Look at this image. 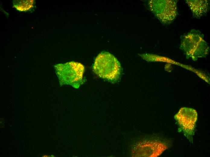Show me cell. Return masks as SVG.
Returning <instances> with one entry per match:
<instances>
[{
	"label": "cell",
	"instance_id": "6",
	"mask_svg": "<svg viewBox=\"0 0 210 157\" xmlns=\"http://www.w3.org/2000/svg\"><path fill=\"white\" fill-rule=\"evenodd\" d=\"M150 4L151 11L164 24L171 23L177 16V9L176 1H153Z\"/></svg>",
	"mask_w": 210,
	"mask_h": 157
},
{
	"label": "cell",
	"instance_id": "4",
	"mask_svg": "<svg viewBox=\"0 0 210 157\" xmlns=\"http://www.w3.org/2000/svg\"><path fill=\"white\" fill-rule=\"evenodd\" d=\"M167 141L158 139H150L138 141L132 147L133 157H158L168 148Z\"/></svg>",
	"mask_w": 210,
	"mask_h": 157
},
{
	"label": "cell",
	"instance_id": "5",
	"mask_svg": "<svg viewBox=\"0 0 210 157\" xmlns=\"http://www.w3.org/2000/svg\"><path fill=\"white\" fill-rule=\"evenodd\" d=\"M174 119L184 136L192 143L198 114L196 111L191 108H181L175 115Z\"/></svg>",
	"mask_w": 210,
	"mask_h": 157
},
{
	"label": "cell",
	"instance_id": "2",
	"mask_svg": "<svg viewBox=\"0 0 210 157\" xmlns=\"http://www.w3.org/2000/svg\"><path fill=\"white\" fill-rule=\"evenodd\" d=\"M203 36L199 31L195 29L181 36L180 48L186 58L195 61L207 56L209 48L203 39Z\"/></svg>",
	"mask_w": 210,
	"mask_h": 157
},
{
	"label": "cell",
	"instance_id": "1",
	"mask_svg": "<svg viewBox=\"0 0 210 157\" xmlns=\"http://www.w3.org/2000/svg\"><path fill=\"white\" fill-rule=\"evenodd\" d=\"M93 69L98 76L112 83L116 82L121 76L119 62L113 55L107 52H103L98 55Z\"/></svg>",
	"mask_w": 210,
	"mask_h": 157
},
{
	"label": "cell",
	"instance_id": "7",
	"mask_svg": "<svg viewBox=\"0 0 210 157\" xmlns=\"http://www.w3.org/2000/svg\"><path fill=\"white\" fill-rule=\"evenodd\" d=\"M189 6L192 12L193 16L199 18L204 15L208 11V2L205 0L186 1Z\"/></svg>",
	"mask_w": 210,
	"mask_h": 157
},
{
	"label": "cell",
	"instance_id": "3",
	"mask_svg": "<svg viewBox=\"0 0 210 157\" xmlns=\"http://www.w3.org/2000/svg\"><path fill=\"white\" fill-rule=\"evenodd\" d=\"M54 68L60 85H69L78 89L83 84L84 67L81 63L71 61L56 64Z\"/></svg>",
	"mask_w": 210,
	"mask_h": 157
},
{
	"label": "cell",
	"instance_id": "8",
	"mask_svg": "<svg viewBox=\"0 0 210 157\" xmlns=\"http://www.w3.org/2000/svg\"><path fill=\"white\" fill-rule=\"evenodd\" d=\"M34 0H14L12 7L18 11L32 12L34 11L36 6Z\"/></svg>",
	"mask_w": 210,
	"mask_h": 157
}]
</instances>
